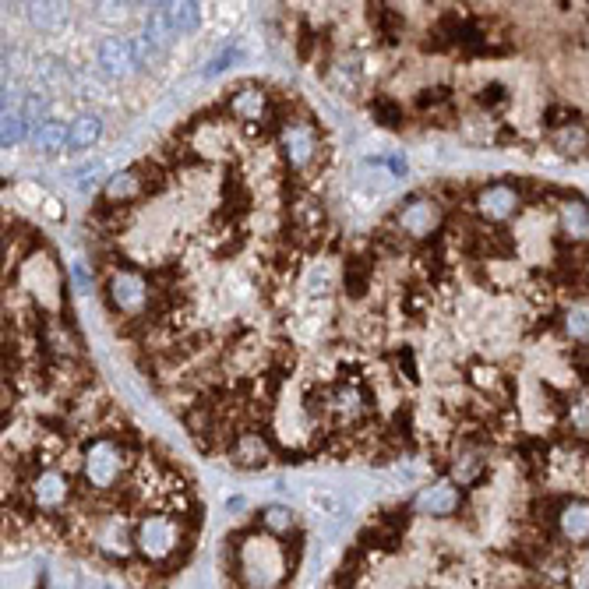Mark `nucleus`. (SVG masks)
<instances>
[{"label": "nucleus", "instance_id": "obj_1", "mask_svg": "<svg viewBox=\"0 0 589 589\" xmlns=\"http://www.w3.org/2000/svg\"><path fill=\"white\" fill-rule=\"evenodd\" d=\"M512 540L459 515V533L420 530L406 505L367 522L329 589H565Z\"/></svg>", "mask_w": 589, "mask_h": 589}, {"label": "nucleus", "instance_id": "obj_2", "mask_svg": "<svg viewBox=\"0 0 589 589\" xmlns=\"http://www.w3.org/2000/svg\"><path fill=\"white\" fill-rule=\"evenodd\" d=\"M297 533V530H293ZM300 565V537L265 530L258 519L230 533L223 568L230 589H286Z\"/></svg>", "mask_w": 589, "mask_h": 589}, {"label": "nucleus", "instance_id": "obj_3", "mask_svg": "<svg viewBox=\"0 0 589 589\" xmlns=\"http://www.w3.org/2000/svg\"><path fill=\"white\" fill-rule=\"evenodd\" d=\"M318 145H321L318 131L307 120H283L279 124V149H283L286 163L293 170H307L318 159Z\"/></svg>", "mask_w": 589, "mask_h": 589}, {"label": "nucleus", "instance_id": "obj_4", "mask_svg": "<svg viewBox=\"0 0 589 589\" xmlns=\"http://www.w3.org/2000/svg\"><path fill=\"white\" fill-rule=\"evenodd\" d=\"M396 223H399V230H403L406 237L424 240V237H431V233L441 230V223H445V212H441V205L434 202V198H420V194H413L410 202H406L403 209L396 212Z\"/></svg>", "mask_w": 589, "mask_h": 589}, {"label": "nucleus", "instance_id": "obj_5", "mask_svg": "<svg viewBox=\"0 0 589 589\" xmlns=\"http://www.w3.org/2000/svg\"><path fill=\"white\" fill-rule=\"evenodd\" d=\"M226 452H230V463L237 470H265L276 459V448L261 431H240Z\"/></svg>", "mask_w": 589, "mask_h": 589}, {"label": "nucleus", "instance_id": "obj_6", "mask_svg": "<svg viewBox=\"0 0 589 589\" xmlns=\"http://www.w3.org/2000/svg\"><path fill=\"white\" fill-rule=\"evenodd\" d=\"M110 304H113V311H120V314H142L145 304H149V283H145V276H138V272H131V269L113 272Z\"/></svg>", "mask_w": 589, "mask_h": 589}, {"label": "nucleus", "instance_id": "obj_7", "mask_svg": "<svg viewBox=\"0 0 589 589\" xmlns=\"http://www.w3.org/2000/svg\"><path fill=\"white\" fill-rule=\"evenodd\" d=\"M487 466H491L487 448L466 445V448H459L452 459H448V480H452L455 487H463V491H473V487L484 484Z\"/></svg>", "mask_w": 589, "mask_h": 589}, {"label": "nucleus", "instance_id": "obj_8", "mask_svg": "<svg viewBox=\"0 0 589 589\" xmlns=\"http://www.w3.org/2000/svg\"><path fill=\"white\" fill-rule=\"evenodd\" d=\"M519 205H522L519 187L512 184H487L477 194V212L487 223H505V219H512L519 212Z\"/></svg>", "mask_w": 589, "mask_h": 589}, {"label": "nucleus", "instance_id": "obj_9", "mask_svg": "<svg viewBox=\"0 0 589 589\" xmlns=\"http://www.w3.org/2000/svg\"><path fill=\"white\" fill-rule=\"evenodd\" d=\"M99 64H103L106 75H131L135 68H142L138 64V53H135V43L131 39H106L103 50H99Z\"/></svg>", "mask_w": 589, "mask_h": 589}, {"label": "nucleus", "instance_id": "obj_10", "mask_svg": "<svg viewBox=\"0 0 589 589\" xmlns=\"http://www.w3.org/2000/svg\"><path fill=\"white\" fill-rule=\"evenodd\" d=\"M265 110H269V96H265L258 85H244V89L233 92V96H230V113L237 120H247V124H254V120L265 117Z\"/></svg>", "mask_w": 589, "mask_h": 589}, {"label": "nucleus", "instance_id": "obj_11", "mask_svg": "<svg viewBox=\"0 0 589 589\" xmlns=\"http://www.w3.org/2000/svg\"><path fill=\"white\" fill-rule=\"evenodd\" d=\"M142 191H145V177H142V173H138V170H120V173H113L110 184H106L103 202H110V205L135 202Z\"/></svg>", "mask_w": 589, "mask_h": 589}, {"label": "nucleus", "instance_id": "obj_12", "mask_svg": "<svg viewBox=\"0 0 589 589\" xmlns=\"http://www.w3.org/2000/svg\"><path fill=\"white\" fill-rule=\"evenodd\" d=\"M558 219H561V230L568 233L572 240H589V205L582 198H565L558 205Z\"/></svg>", "mask_w": 589, "mask_h": 589}, {"label": "nucleus", "instance_id": "obj_13", "mask_svg": "<svg viewBox=\"0 0 589 589\" xmlns=\"http://www.w3.org/2000/svg\"><path fill=\"white\" fill-rule=\"evenodd\" d=\"M32 145L39 152H60L64 145H71V127H64L60 120H43V124L32 131Z\"/></svg>", "mask_w": 589, "mask_h": 589}, {"label": "nucleus", "instance_id": "obj_14", "mask_svg": "<svg viewBox=\"0 0 589 589\" xmlns=\"http://www.w3.org/2000/svg\"><path fill=\"white\" fill-rule=\"evenodd\" d=\"M551 145L565 156H582L589 149V131L582 124H568L561 131H551Z\"/></svg>", "mask_w": 589, "mask_h": 589}, {"label": "nucleus", "instance_id": "obj_15", "mask_svg": "<svg viewBox=\"0 0 589 589\" xmlns=\"http://www.w3.org/2000/svg\"><path fill=\"white\" fill-rule=\"evenodd\" d=\"M99 135H103V120L96 117V113H82V117L71 124V145L68 149H92V145L99 142Z\"/></svg>", "mask_w": 589, "mask_h": 589}, {"label": "nucleus", "instance_id": "obj_16", "mask_svg": "<svg viewBox=\"0 0 589 589\" xmlns=\"http://www.w3.org/2000/svg\"><path fill=\"white\" fill-rule=\"evenodd\" d=\"M145 36H149L152 46H166L173 36H177V29H173V18H170V4H163V8L152 11L149 25H145Z\"/></svg>", "mask_w": 589, "mask_h": 589}, {"label": "nucleus", "instance_id": "obj_17", "mask_svg": "<svg viewBox=\"0 0 589 589\" xmlns=\"http://www.w3.org/2000/svg\"><path fill=\"white\" fill-rule=\"evenodd\" d=\"M293 226H297L300 233H307V237H314V233L325 226V209H321L318 202H300V205H293Z\"/></svg>", "mask_w": 589, "mask_h": 589}, {"label": "nucleus", "instance_id": "obj_18", "mask_svg": "<svg viewBox=\"0 0 589 589\" xmlns=\"http://www.w3.org/2000/svg\"><path fill=\"white\" fill-rule=\"evenodd\" d=\"M367 279H371V261L364 258H350L346 261V276H343V286L350 297H364L367 293Z\"/></svg>", "mask_w": 589, "mask_h": 589}, {"label": "nucleus", "instance_id": "obj_19", "mask_svg": "<svg viewBox=\"0 0 589 589\" xmlns=\"http://www.w3.org/2000/svg\"><path fill=\"white\" fill-rule=\"evenodd\" d=\"M258 522L265 526V530H272V533H293V530H297V515H293L290 508H283V505L261 508Z\"/></svg>", "mask_w": 589, "mask_h": 589}, {"label": "nucleus", "instance_id": "obj_20", "mask_svg": "<svg viewBox=\"0 0 589 589\" xmlns=\"http://www.w3.org/2000/svg\"><path fill=\"white\" fill-rule=\"evenodd\" d=\"M565 332L572 339H589V300H575L565 314Z\"/></svg>", "mask_w": 589, "mask_h": 589}, {"label": "nucleus", "instance_id": "obj_21", "mask_svg": "<svg viewBox=\"0 0 589 589\" xmlns=\"http://www.w3.org/2000/svg\"><path fill=\"white\" fill-rule=\"evenodd\" d=\"M170 18L177 32H191L202 22V8H198V4H170Z\"/></svg>", "mask_w": 589, "mask_h": 589}, {"label": "nucleus", "instance_id": "obj_22", "mask_svg": "<svg viewBox=\"0 0 589 589\" xmlns=\"http://www.w3.org/2000/svg\"><path fill=\"white\" fill-rule=\"evenodd\" d=\"M371 113H374V117H378L385 127H403V110H399V106L392 103V99L378 96V99L371 103Z\"/></svg>", "mask_w": 589, "mask_h": 589}, {"label": "nucleus", "instance_id": "obj_23", "mask_svg": "<svg viewBox=\"0 0 589 589\" xmlns=\"http://www.w3.org/2000/svg\"><path fill=\"white\" fill-rule=\"evenodd\" d=\"M25 135V117L22 113H4V149H15L18 142H22Z\"/></svg>", "mask_w": 589, "mask_h": 589}, {"label": "nucleus", "instance_id": "obj_24", "mask_svg": "<svg viewBox=\"0 0 589 589\" xmlns=\"http://www.w3.org/2000/svg\"><path fill=\"white\" fill-rule=\"evenodd\" d=\"M473 385H480L484 392H494V396H505V381H501L498 371H491V367H477V371H473Z\"/></svg>", "mask_w": 589, "mask_h": 589}, {"label": "nucleus", "instance_id": "obj_25", "mask_svg": "<svg viewBox=\"0 0 589 589\" xmlns=\"http://www.w3.org/2000/svg\"><path fill=\"white\" fill-rule=\"evenodd\" d=\"M568 420H572V427L579 434H589V399H575L568 406Z\"/></svg>", "mask_w": 589, "mask_h": 589}, {"label": "nucleus", "instance_id": "obj_26", "mask_svg": "<svg viewBox=\"0 0 589 589\" xmlns=\"http://www.w3.org/2000/svg\"><path fill=\"white\" fill-rule=\"evenodd\" d=\"M32 22L46 25V29H50V25H64V11H60L57 4H39V8L32 11Z\"/></svg>", "mask_w": 589, "mask_h": 589}, {"label": "nucleus", "instance_id": "obj_27", "mask_svg": "<svg viewBox=\"0 0 589 589\" xmlns=\"http://www.w3.org/2000/svg\"><path fill=\"white\" fill-rule=\"evenodd\" d=\"M508 103V92H505V85H487L484 92H480V106H487V110H498V106H505Z\"/></svg>", "mask_w": 589, "mask_h": 589}, {"label": "nucleus", "instance_id": "obj_28", "mask_svg": "<svg viewBox=\"0 0 589 589\" xmlns=\"http://www.w3.org/2000/svg\"><path fill=\"white\" fill-rule=\"evenodd\" d=\"M441 103H452V92L448 89H427V92H420L417 96L420 110H434V106H441Z\"/></svg>", "mask_w": 589, "mask_h": 589}, {"label": "nucleus", "instance_id": "obj_29", "mask_svg": "<svg viewBox=\"0 0 589 589\" xmlns=\"http://www.w3.org/2000/svg\"><path fill=\"white\" fill-rule=\"evenodd\" d=\"M71 279H75L78 293H92V272L85 261H75V265H71Z\"/></svg>", "mask_w": 589, "mask_h": 589}, {"label": "nucleus", "instance_id": "obj_30", "mask_svg": "<svg viewBox=\"0 0 589 589\" xmlns=\"http://www.w3.org/2000/svg\"><path fill=\"white\" fill-rule=\"evenodd\" d=\"M43 113H46V99L43 96H29V99H25V106H22L25 124H29V120H39Z\"/></svg>", "mask_w": 589, "mask_h": 589}, {"label": "nucleus", "instance_id": "obj_31", "mask_svg": "<svg viewBox=\"0 0 589 589\" xmlns=\"http://www.w3.org/2000/svg\"><path fill=\"white\" fill-rule=\"evenodd\" d=\"M230 60H237V50H223V53H219L209 68H205V75H219V71H226V68H230Z\"/></svg>", "mask_w": 589, "mask_h": 589}, {"label": "nucleus", "instance_id": "obj_32", "mask_svg": "<svg viewBox=\"0 0 589 589\" xmlns=\"http://www.w3.org/2000/svg\"><path fill=\"white\" fill-rule=\"evenodd\" d=\"M388 170L396 173V177H403V173H406V159H399V156H392V159H388Z\"/></svg>", "mask_w": 589, "mask_h": 589}]
</instances>
